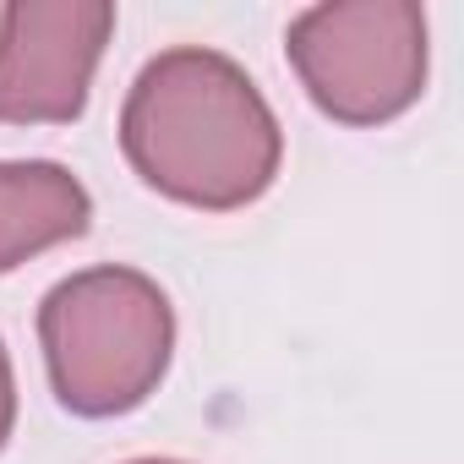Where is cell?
<instances>
[{
	"mask_svg": "<svg viewBox=\"0 0 464 464\" xmlns=\"http://www.w3.org/2000/svg\"><path fill=\"white\" fill-rule=\"evenodd\" d=\"M110 34V0H12L0 12V126H72Z\"/></svg>",
	"mask_w": 464,
	"mask_h": 464,
	"instance_id": "277c9868",
	"label": "cell"
},
{
	"mask_svg": "<svg viewBox=\"0 0 464 464\" xmlns=\"http://www.w3.org/2000/svg\"><path fill=\"white\" fill-rule=\"evenodd\" d=\"M131 464H180V459H131Z\"/></svg>",
	"mask_w": 464,
	"mask_h": 464,
	"instance_id": "52a82bcc",
	"label": "cell"
},
{
	"mask_svg": "<svg viewBox=\"0 0 464 464\" xmlns=\"http://www.w3.org/2000/svg\"><path fill=\"white\" fill-rule=\"evenodd\" d=\"M93 218L88 186L50 159H0V274L77 241Z\"/></svg>",
	"mask_w": 464,
	"mask_h": 464,
	"instance_id": "5b68a950",
	"label": "cell"
},
{
	"mask_svg": "<svg viewBox=\"0 0 464 464\" xmlns=\"http://www.w3.org/2000/svg\"><path fill=\"white\" fill-rule=\"evenodd\" d=\"M50 388L72 415L110 420L148 404L175 355L169 295L137 268H88L39 306Z\"/></svg>",
	"mask_w": 464,
	"mask_h": 464,
	"instance_id": "7a4b0ae2",
	"label": "cell"
},
{
	"mask_svg": "<svg viewBox=\"0 0 464 464\" xmlns=\"http://www.w3.org/2000/svg\"><path fill=\"white\" fill-rule=\"evenodd\" d=\"M121 148L153 191L202 213L257 202L285 164V131L257 82L202 44L164 50L137 72Z\"/></svg>",
	"mask_w": 464,
	"mask_h": 464,
	"instance_id": "6da1fadb",
	"label": "cell"
},
{
	"mask_svg": "<svg viewBox=\"0 0 464 464\" xmlns=\"http://www.w3.org/2000/svg\"><path fill=\"white\" fill-rule=\"evenodd\" d=\"M306 99L344 126H382L426 88V12L415 0H328L285 34Z\"/></svg>",
	"mask_w": 464,
	"mask_h": 464,
	"instance_id": "3957f363",
	"label": "cell"
},
{
	"mask_svg": "<svg viewBox=\"0 0 464 464\" xmlns=\"http://www.w3.org/2000/svg\"><path fill=\"white\" fill-rule=\"evenodd\" d=\"M12 426H17V377H12V355H6V344H0V448H6Z\"/></svg>",
	"mask_w": 464,
	"mask_h": 464,
	"instance_id": "8992f818",
	"label": "cell"
}]
</instances>
